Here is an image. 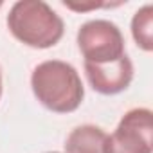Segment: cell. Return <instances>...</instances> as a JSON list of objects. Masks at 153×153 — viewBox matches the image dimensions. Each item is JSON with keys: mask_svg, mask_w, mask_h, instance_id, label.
Listing matches in <instances>:
<instances>
[{"mask_svg": "<svg viewBox=\"0 0 153 153\" xmlns=\"http://www.w3.org/2000/svg\"><path fill=\"white\" fill-rule=\"evenodd\" d=\"M67 9L78 11V13H85V11H92V9H101V7H114V6H121V4H106V2H61Z\"/></svg>", "mask_w": 153, "mask_h": 153, "instance_id": "obj_8", "label": "cell"}, {"mask_svg": "<svg viewBox=\"0 0 153 153\" xmlns=\"http://www.w3.org/2000/svg\"><path fill=\"white\" fill-rule=\"evenodd\" d=\"M0 99H2V68H0Z\"/></svg>", "mask_w": 153, "mask_h": 153, "instance_id": "obj_9", "label": "cell"}, {"mask_svg": "<svg viewBox=\"0 0 153 153\" xmlns=\"http://www.w3.org/2000/svg\"><path fill=\"white\" fill-rule=\"evenodd\" d=\"M45 153H59V151H45Z\"/></svg>", "mask_w": 153, "mask_h": 153, "instance_id": "obj_10", "label": "cell"}, {"mask_svg": "<svg viewBox=\"0 0 153 153\" xmlns=\"http://www.w3.org/2000/svg\"><path fill=\"white\" fill-rule=\"evenodd\" d=\"M87 81L101 96H117L133 81V63L128 54L112 63H83Z\"/></svg>", "mask_w": 153, "mask_h": 153, "instance_id": "obj_5", "label": "cell"}, {"mask_svg": "<svg viewBox=\"0 0 153 153\" xmlns=\"http://www.w3.org/2000/svg\"><path fill=\"white\" fill-rule=\"evenodd\" d=\"M106 153H153V112L146 106L128 110L108 135Z\"/></svg>", "mask_w": 153, "mask_h": 153, "instance_id": "obj_4", "label": "cell"}, {"mask_svg": "<svg viewBox=\"0 0 153 153\" xmlns=\"http://www.w3.org/2000/svg\"><path fill=\"white\" fill-rule=\"evenodd\" d=\"M108 133L97 124H79L65 139V153H106Z\"/></svg>", "mask_w": 153, "mask_h": 153, "instance_id": "obj_6", "label": "cell"}, {"mask_svg": "<svg viewBox=\"0 0 153 153\" xmlns=\"http://www.w3.org/2000/svg\"><path fill=\"white\" fill-rule=\"evenodd\" d=\"M131 36L139 49L144 52L153 51V6L144 4L139 7L131 18Z\"/></svg>", "mask_w": 153, "mask_h": 153, "instance_id": "obj_7", "label": "cell"}, {"mask_svg": "<svg viewBox=\"0 0 153 153\" xmlns=\"http://www.w3.org/2000/svg\"><path fill=\"white\" fill-rule=\"evenodd\" d=\"M9 33L31 49H51L65 34L63 18L43 0H18L6 18Z\"/></svg>", "mask_w": 153, "mask_h": 153, "instance_id": "obj_2", "label": "cell"}, {"mask_svg": "<svg viewBox=\"0 0 153 153\" xmlns=\"http://www.w3.org/2000/svg\"><path fill=\"white\" fill-rule=\"evenodd\" d=\"M76 42L83 54V63H112L126 54L123 31L117 24L105 18L85 22L78 29Z\"/></svg>", "mask_w": 153, "mask_h": 153, "instance_id": "obj_3", "label": "cell"}, {"mask_svg": "<svg viewBox=\"0 0 153 153\" xmlns=\"http://www.w3.org/2000/svg\"><path fill=\"white\" fill-rule=\"evenodd\" d=\"M2 6H4V2H2V0H0V7H2Z\"/></svg>", "mask_w": 153, "mask_h": 153, "instance_id": "obj_11", "label": "cell"}, {"mask_svg": "<svg viewBox=\"0 0 153 153\" xmlns=\"http://www.w3.org/2000/svg\"><path fill=\"white\" fill-rule=\"evenodd\" d=\"M31 90L36 101L54 114H72L85 99V87L74 65L45 59L31 72Z\"/></svg>", "mask_w": 153, "mask_h": 153, "instance_id": "obj_1", "label": "cell"}]
</instances>
